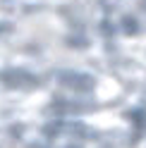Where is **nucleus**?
I'll return each mask as SVG.
<instances>
[]
</instances>
